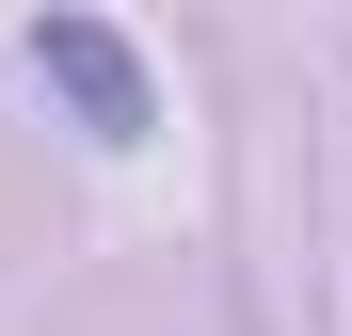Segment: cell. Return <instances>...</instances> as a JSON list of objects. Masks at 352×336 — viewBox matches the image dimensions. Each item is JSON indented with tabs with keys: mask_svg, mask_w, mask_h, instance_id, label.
<instances>
[{
	"mask_svg": "<svg viewBox=\"0 0 352 336\" xmlns=\"http://www.w3.org/2000/svg\"><path fill=\"white\" fill-rule=\"evenodd\" d=\"M32 80H65L96 144H144V65H129V32H96V16H32Z\"/></svg>",
	"mask_w": 352,
	"mask_h": 336,
	"instance_id": "obj_1",
	"label": "cell"
}]
</instances>
